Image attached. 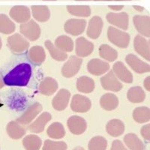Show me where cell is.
Instances as JSON below:
<instances>
[{"mask_svg": "<svg viewBox=\"0 0 150 150\" xmlns=\"http://www.w3.org/2000/svg\"><path fill=\"white\" fill-rule=\"evenodd\" d=\"M134 8L136 9V11H140V12L143 11V10H144V8L140 7V6H136V5H134Z\"/></svg>", "mask_w": 150, "mask_h": 150, "instance_id": "46", "label": "cell"}, {"mask_svg": "<svg viewBox=\"0 0 150 150\" xmlns=\"http://www.w3.org/2000/svg\"><path fill=\"white\" fill-rule=\"evenodd\" d=\"M68 146L63 141H53L46 140L43 146V150H67Z\"/></svg>", "mask_w": 150, "mask_h": 150, "instance_id": "40", "label": "cell"}, {"mask_svg": "<svg viewBox=\"0 0 150 150\" xmlns=\"http://www.w3.org/2000/svg\"><path fill=\"white\" fill-rule=\"evenodd\" d=\"M93 1H112V0H93Z\"/></svg>", "mask_w": 150, "mask_h": 150, "instance_id": "49", "label": "cell"}, {"mask_svg": "<svg viewBox=\"0 0 150 150\" xmlns=\"http://www.w3.org/2000/svg\"><path fill=\"white\" fill-rule=\"evenodd\" d=\"M55 46L65 53H70L74 50V41L67 35L59 36L55 41Z\"/></svg>", "mask_w": 150, "mask_h": 150, "instance_id": "33", "label": "cell"}, {"mask_svg": "<svg viewBox=\"0 0 150 150\" xmlns=\"http://www.w3.org/2000/svg\"><path fill=\"white\" fill-rule=\"evenodd\" d=\"M94 50L93 43L84 37H80L75 41V53L78 57L84 58L89 56Z\"/></svg>", "mask_w": 150, "mask_h": 150, "instance_id": "12", "label": "cell"}, {"mask_svg": "<svg viewBox=\"0 0 150 150\" xmlns=\"http://www.w3.org/2000/svg\"><path fill=\"white\" fill-rule=\"evenodd\" d=\"M73 150H85V149H84L81 146H77V147H76V148L74 149Z\"/></svg>", "mask_w": 150, "mask_h": 150, "instance_id": "47", "label": "cell"}, {"mask_svg": "<svg viewBox=\"0 0 150 150\" xmlns=\"http://www.w3.org/2000/svg\"><path fill=\"white\" fill-rule=\"evenodd\" d=\"M46 53L41 46H33L28 52V59L35 65H40L45 61Z\"/></svg>", "mask_w": 150, "mask_h": 150, "instance_id": "22", "label": "cell"}, {"mask_svg": "<svg viewBox=\"0 0 150 150\" xmlns=\"http://www.w3.org/2000/svg\"><path fill=\"white\" fill-rule=\"evenodd\" d=\"M31 9L33 17L38 22H47L50 17V9L46 5H33Z\"/></svg>", "mask_w": 150, "mask_h": 150, "instance_id": "27", "label": "cell"}, {"mask_svg": "<svg viewBox=\"0 0 150 150\" xmlns=\"http://www.w3.org/2000/svg\"><path fill=\"white\" fill-rule=\"evenodd\" d=\"M45 47L47 49L52 58L56 61L64 62L68 59V55L65 52L62 51L61 50L56 47L50 40H47L45 42Z\"/></svg>", "mask_w": 150, "mask_h": 150, "instance_id": "30", "label": "cell"}, {"mask_svg": "<svg viewBox=\"0 0 150 150\" xmlns=\"http://www.w3.org/2000/svg\"><path fill=\"white\" fill-rule=\"evenodd\" d=\"M83 59L77 56H71L62 68V74L64 77L71 78L74 77L80 71Z\"/></svg>", "mask_w": 150, "mask_h": 150, "instance_id": "5", "label": "cell"}, {"mask_svg": "<svg viewBox=\"0 0 150 150\" xmlns=\"http://www.w3.org/2000/svg\"><path fill=\"white\" fill-rule=\"evenodd\" d=\"M86 26V21L83 19H69L64 25L66 33L73 36H77L83 33Z\"/></svg>", "mask_w": 150, "mask_h": 150, "instance_id": "8", "label": "cell"}, {"mask_svg": "<svg viewBox=\"0 0 150 150\" xmlns=\"http://www.w3.org/2000/svg\"><path fill=\"white\" fill-rule=\"evenodd\" d=\"M127 98L130 102L138 104L144 101L146 98V93L140 86H134L130 88L128 91Z\"/></svg>", "mask_w": 150, "mask_h": 150, "instance_id": "29", "label": "cell"}, {"mask_svg": "<svg viewBox=\"0 0 150 150\" xmlns=\"http://www.w3.org/2000/svg\"><path fill=\"white\" fill-rule=\"evenodd\" d=\"M100 80L101 86L105 90L117 92L122 89V84L112 71H108V73L104 75Z\"/></svg>", "mask_w": 150, "mask_h": 150, "instance_id": "6", "label": "cell"}, {"mask_svg": "<svg viewBox=\"0 0 150 150\" xmlns=\"http://www.w3.org/2000/svg\"><path fill=\"white\" fill-rule=\"evenodd\" d=\"M133 118L135 122L143 124L150 120V109L147 107L137 108L133 112Z\"/></svg>", "mask_w": 150, "mask_h": 150, "instance_id": "38", "label": "cell"}, {"mask_svg": "<svg viewBox=\"0 0 150 150\" xmlns=\"http://www.w3.org/2000/svg\"><path fill=\"white\" fill-rule=\"evenodd\" d=\"M108 147V141L101 136L94 137L90 140L88 145L89 150H106Z\"/></svg>", "mask_w": 150, "mask_h": 150, "instance_id": "39", "label": "cell"}, {"mask_svg": "<svg viewBox=\"0 0 150 150\" xmlns=\"http://www.w3.org/2000/svg\"><path fill=\"white\" fill-rule=\"evenodd\" d=\"M76 87L80 92L89 94L93 92L96 87V84L95 81L92 78L86 76H82L77 79Z\"/></svg>", "mask_w": 150, "mask_h": 150, "instance_id": "28", "label": "cell"}, {"mask_svg": "<svg viewBox=\"0 0 150 150\" xmlns=\"http://www.w3.org/2000/svg\"><path fill=\"white\" fill-rule=\"evenodd\" d=\"M143 86H144V87H145V89H146L147 91L149 92L150 91V77L149 76L147 77L144 80V81H143Z\"/></svg>", "mask_w": 150, "mask_h": 150, "instance_id": "43", "label": "cell"}, {"mask_svg": "<svg viewBox=\"0 0 150 150\" xmlns=\"http://www.w3.org/2000/svg\"><path fill=\"white\" fill-rule=\"evenodd\" d=\"M75 1H92V0H75Z\"/></svg>", "mask_w": 150, "mask_h": 150, "instance_id": "51", "label": "cell"}, {"mask_svg": "<svg viewBox=\"0 0 150 150\" xmlns=\"http://www.w3.org/2000/svg\"><path fill=\"white\" fill-rule=\"evenodd\" d=\"M59 88L58 83L53 77H45L39 85V91L41 94L46 96H50L57 91Z\"/></svg>", "mask_w": 150, "mask_h": 150, "instance_id": "23", "label": "cell"}, {"mask_svg": "<svg viewBox=\"0 0 150 150\" xmlns=\"http://www.w3.org/2000/svg\"><path fill=\"white\" fill-rule=\"evenodd\" d=\"M8 135L14 140L22 138L26 134V129L17 121H11L7 125L6 127Z\"/></svg>", "mask_w": 150, "mask_h": 150, "instance_id": "24", "label": "cell"}, {"mask_svg": "<svg viewBox=\"0 0 150 150\" xmlns=\"http://www.w3.org/2000/svg\"><path fill=\"white\" fill-rule=\"evenodd\" d=\"M123 140L130 150H144L143 142L135 134H128L124 137Z\"/></svg>", "mask_w": 150, "mask_h": 150, "instance_id": "32", "label": "cell"}, {"mask_svg": "<svg viewBox=\"0 0 150 150\" xmlns=\"http://www.w3.org/2000/svg\"><path fill=\"white\" fill-rule=\"evenodd\" d=\"M106 19L109 23L112 24L114 26L120 28L123 30H127L128 29L129 17L125 12H121V13L110 12L107 14Z\"/></svg>", "mask_w": 150, "mask_h": 150, "instance_id": "10", "label": "cell"}, {"mask_svg": "<svg viewBox=\"0 0 150 150\" xmlns=\"http://www.w3.org/2000/svg\"><path fill=\"white\" fill-rule=\"evenodd\" d=\"M133 22L137 31L144 37H150V17L147 15H135Z\"/></svg>", "mask_w": 150, "mask_h": 150, "instance_id": "17", "label": "cell"}, {"mask_svg": "<svg viewBox=\"0 0 150 150\" xmlns=\"http://www.w3.org/2000/svg\"><path fill=\"white\" fill-rule=\"evenodd\" d=\"M7 45L12 53L21 54L27 50L29 47V42L21 34L16 33L8 38Z\"/></svg>", "mask_w": 150, "mask_h": 150, "instance_id": "3", "label": "cell"}, {"mask_svg": "<svg viewBox=\"0 0 150 150\" xmlns=\"http://www.w3.org/2000/svg\"><path fill=\"white\" fill-rule=\"evenodd\" d=\"M51 119L52 116L50 113H49L48 112H43L38 117L35 121L29 125L27 129L30 132H33L35 134L41 133L45 130L46 125L51 120Z\"/></svg>", "mask_w": 150, "mask_h": 150, "instance_id": "21", "label": "cell"}, {"mask_svg": "<svg viewBox=\"0 0 150 150\" xmlns=\"http://www.w3.org/2000/svg\"><path fill=\"white\" fill-rule=\"evenodd\" d=\"M126 63L134 72L137 74H145L150 71V65L142 61L140 58L134 54H128L125 57Z\"/></svg>", "mask_w": 150, "mask_h": 150, "instance_id": "13", "label": "cell"}, {"mask_svg": "<svg viewBox=\"0 0 150 150\" xmlns=\"http://www.w3.org/2000/svg\"><path fill=\"white\" fill-rule=\"evenodd\" d=\"M108 38L112 45L120 48H127L130 43V35L123 31L110 26L108 30Z\"/></svg>", "mask_w": 150, "mask_h": 150, "instance_id": "2", "label": "cell"}, {"mask_svg": "<svg viewBox=\"0 0 150 150\" xmlns=\"http://www.w3.org/2000/svg\"><path fill=\"white\" fill-rule=\"evenodd\" d=\"M67 10L71 15L80 17H89L92 12L89 5H68Z\"/></svg>", "mask_w": 150, "mask_h": 150, "instance_id": "36", "label": "cell"}, {"mask_svg": "<svg viewBox=\"0 0 150 150\" xmlns=\"http://www.w3.org/2000/svg\"><path fill=\"white\" fill-rule=\"evenodd\" d=\"M68 128L71 133L75 135L83 134L87 128L86 121L83 118L79 116H72L67 122Z\"/></svg>", "mask_w": 150, "mask_h": 150, "instance_id": "14", "label": "cell"}, {"mask_svg": "<svg viewBox=\"0 0 150 150\" xmlns=\"http://www.w3.org/2000/svg\"><path fill=\"white\" fill-rule=\"evenodd\" d=\"M87 70L91 74L101 76L110 70V65L100 59H93L87 64Z\"/></svg>", "mask_w": 150, "mask_h": 150, "instance_id": "16", "label": "cell"}, {"mask_svg": "<svg viewBox=\"0 0 150 150\" xmlns=\"http://www.w3.org/2000/svg\"><path fill=\"white\" fill-rule=\"evenodd\" d=\"M9 15L15 22L24 23L30 20V9L25 5H16L11 8Z\"/></svg>", "mask_w": 150, "mask_h": 150, "instance_id": "9", "label": "cell"}, {"mask_svg": "<svg viewBox=\"0 0 150 150\" xmlns=\"http://www.w3.org/2000/svg\"><path fill=\"white\" fill-rule=\"evenodd\" d=\"M112 71L116 77L125 83L133 82V75L122 62H116L112 66Z\"/></svg>", "mask_w": 150, "mask_h": 150, "instance_id": "20", "label": "cell"}, {"mask_svg": "<svg viewBox=\"0 0 150 150\" xmlns=\"http://www.w3.org/2000/svg\"><path fill=\"white\" fill-rule=\"evenodd\" d=\"M99 55L106 61L112 62L118 58V53L114 48L108 45H102L99 47Z\"/></svg>", "mask_w": 150, "mask_h": 150, "instance_id": "37", "label": "cell"}, {"mask_svg": "<svg viewBox=\"0 0 150 150\" xmlns=\"http://www.w3.org/2000/svg\"><path fill=\"white\" fill-rule=\"evenodd\" d=\"M92 108V102L90 99L82 95H74L72 97L71 102V109L75 112L83 113L89 110Z\"/></svg>", "mask_w": 150, "mask_h": 150, "instance_id": "7", "label": "cell"}, {"mask_svg": "<svg viewBox=\"0 0 150 150\" xmlns=\"http://www.w3.org/2000/svg\"><path fill=\"white\" fill-rule=\"evenodd\" d=\"M21 33L30 41H37L41 36V28L39 25L33 20L21 23L20 26Z\"/></svg>", "mask_w": 150, "mask_h": 150, "instance_id": "4", "label": "cell"}, {"mask_svg": "<svg viewBox=\"0 0 150 150\" xmlns=\"http://www.w3.org/2000/svg\"><path fill=\"white\" fill-rule=\"evenodd\" d=\"M134 47L135 51L147 61H150L149 42L143 36L138 35L134 41Z\"/></svg>", "mask_w": 150, "mask_h": 150, "instance_id": "19", "label": "cell"}, {"mask_svg": "<svg viewBox=\"0 0 150 150\" xmlns=\"http://www.w3.org/2000/svg\"><path fill=\"white\" fill-rule=\"evenodd\" d=\"M104 22L99 16H94L90 19L86 30L87 36L92 39H97L101 35Z\"/></svg>", "mask_w": 150, "mask_h": 150, "instance_id": "18", "label": "cell"}, {"mask_svg": "<svg viewBox=\"0 0 150 150\" xmlns=\"http://www.w3.org/2000/svg\"><path fill=\"white\" fill-rule=\"evenodd\" d=\"M106 131L109 135L113 137H120L124 133L125 125L121 120L114 119L110 120L106 125Z\"/></svg>", "mask_w": 150, "mask_h": 150, "instance_id": "26", "label": "cell"}, {"mask_svg": "<svg viewBox=\"0 0 150 150\" xmlns=\"http://www.w3.org/2000/svg\"><path fill=\"white\" fill-rule=\"evenodd\" d=\"M123 5H110L109 8L112 10L114 11H120L123 8Z\"/></svg>", "mask_w": 150, "mask_h": 150, "instance_id": "44", "label": "cell"}, {"mask_svg": "<svg viewBox=\"0 0 150 150\" xmlns=\"http://www.w3.org/2000/svg\"><path fill=\"white\" fill-rule=\"evenodd\" d=\"M71 92L65 89H62L57 92L53 101L52 106L56 110L62 111L67 108L70 101Z\"/></svg>", "mask_w": 150, "mask_h": 150, "instance_id": "15", "label": "cell"}, {"mask_svg": "<svg viewBox=\"0 0 150 150\" xmlns=\"http://www.w3.org/2000/svg\"><path fill=\"white\" fill-rule=\"evenodd\" d=\"M32 76V67L28 63H21L14 68L3 77L4 83L9 86H26Z\"/></svg>", "mask_w": 150, "mask_h": 150, "instance_id": "1", "label": "cell"}, {"mask_svg": "<svg viewBox=\"0 0 150 150\" xmlns=\"http://www.w3.org/2000/svg\"><path fill=\"white\" fill-rule=\"evenodd\" d=\"M100 105L107 111L114 110L119 106V99L112 93H106L100 98Z\"/></svg>", "mask_w": 150, "mask_h": 150, "instance_id": "25", "label": "cell"}, {"mask_svg": "<svg viewBox=\"0 0 150 150\" xmlns=\"http://www.w3.org/2000/svg\"><path fill=\"white\" fill-rule=\"evenodd\" d=\"M112 1H131V0H112Z\"/></svg>", "mask_w": 150, "mask_h": 150, "instance_id": "50", "label": "cell"}, {"mask_svg": "<svg viewBox=\"0 0 150 150\" xmlns=\"http://www.w3.org/2000/svg\"><path fill=\"white\" fill-rule=\"evenodd\" d=\"M4 86H5V83H4L3 77H2V73L0 72V89H2V88H3Z\"/></svg>", "mask_w": 150, "mask_h": 150, "instance_id": "45", "label": "cell"}, {"mask_svg": "<svg viewBox=\"0 0 150 150\" xmlns=\"http://www.w3.org/2000/svg\"><path fill=\"white\" fill-rule=\"evenodd\" d=\"M140 133L143 138L149 141L150 140V124H146L142 127Z\"/></svg>", "mask_w": 150, "mask_h": 150, "instance_id": "41", "label": "cell"}, {"mask_svg": "<svg viewBox=\"0 0 150 150\" xmlns=\"http://www.w3.org/2000/svg\"><path fill=\"white\" fill-rule=\"evenodd\" d=\"M23 145L26 150H39L42 145V140L37 135L29 134L23 138Z\"/></svg>", "mask_w": 150, "mask_h": 150, "instance_id": "31", "label": "cell"}, {"mask_svg": "<svg viewBox=\"0 0 150 150\" xmlns=\"http://www.w3.org/2000/svg\"><path fill=\"white\" fill-rule=\"evenodd\" d=\"M2 38L0 37V50L2 49Z\"/></svg>", "mask_w": 150, "mask_h": 150, "instance_id": "48", "label": "cell"}, {"mask_svg": "<svg viewBox=\"0 0 150 150\" xmlns=\"http://www.w3.org/2000/svg\"><path fill=\"white\" fill-rule=\"evenodd\" d=\"M110 150H128L120 140H116L112 143Z\"/></svg>", "mask_w": 150, "mask_h": 150, "instance_id": "42", "label": "cell"}, {"mask_svg": "<svg viewBox=\"0 0 150 150\" xmlns=\"http://www.w3.org/2000/svg\"><path fill=\"white\" fill-rule=\"evenodd\" d=\"M42 110L43 107L40 103H34V104L29 106V108L26 109V110L20 117L17 118V122H18L21 125L30 124L35 118L42 111Z\"/></svg>", "mask_w": 150, "mask_h": 150, "instance_id": "11", "label": "cell"}, {"mask_svg": "<svg viewBox=\"0 0 150 150\" xmlns=\"http://www.w3.org/2000/svg\"><path fill=\"white\" fill-rule=\"evenodd\" d=\"M15 24L5 14H0V33L12 34L15 31Z\"/></svg>", "mask_w": 150, "mask_h": 150, "instance_id": "34", "label": "cell"}, {"mask_svg": "<svg viewBox=\"0 0 150 150\" xmlns=\"http://www.w3.org/2000/svg\"><path fill=\"white\" fill-rule=\"evenodd\" d=\"M43 1H56V0H43Z\"/></svg>", "mask_w": 150, "mask_h": 150, "instance_id": "52", "label": "cell"}, {"mask_svg": "<svg viewBox=\"0 0 150 150\" xmlns=\"http://www.w3.org/2000/svg\"><path fill=\"white\" fill-rule=\"evenodd\" d=\"M48 137L53 139H62L65 135V130L63 125L60 122L52 123L47 130Z\"/></svg>", "mask_w": 150, "mask_h": 150, "instance_id": "35", "label": "cell"}]
</instances>
